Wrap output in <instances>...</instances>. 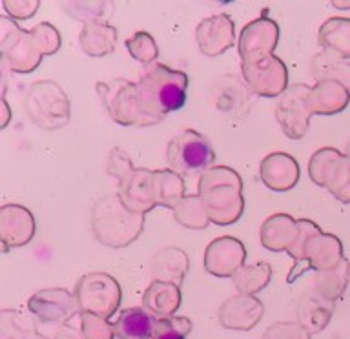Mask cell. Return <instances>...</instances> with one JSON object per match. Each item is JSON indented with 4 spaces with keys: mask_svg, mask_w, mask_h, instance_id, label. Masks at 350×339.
Here are the masks:
<instances>
[{
    "mask_svg": "<svg viewBox=\"0 0 350 339\" xmlns=\"http://www.w3.org/2000/svg\"><path fill=\"white\" fill-rule=\"evenodd\" d=\"M210 221L219 226L237 223L245 212L243 180L234 168L213 166L201 175L199 193Z\"/></svg>",
    "mask_w": 350,
    "mask_h": 339,
    "instance_id": "6da1fadb",
    "label": "cell"
},
{
    "mask_svg": "<svg viewBox=\"0 0 350 339\" xmlns=\"http://www.w3.org/2000/svg\"><path fill=\"white\" fill-rule=\"evenodd\" d=\"M137 84L144 108L153 119L161 122L166 115L185 106L190 81L185 71L155 62L148 66Z\"/></svg>",
    "mask_w": 350,
    "mask_h": 339,
    "instance_id": "7a4b0ae2",
    "label": "cell"
},
{
    "mask_svg": "<svg viewBox=\"0 0 350 339\" xmlns=\"http://www.w3.org/2000/svg\"><path fill=\"white\" fill-rule=\"evenodd\" d=\"M144 230V215L130 212L122 204L119 193L98 199L92 208V232L95 239L109 248H126Z\"/></svg>",
    "mask_w": 350,
    "mask_h": 339,
    "instance_id": "3957f363",
    "label": "cell"
},
{
    "mask_svg": "<svg viewBox=\"0 0 350 339\" xmlns=\"http://www.w3.org/2000/svg\"><path fill=\"white\" fill-rule=\"evenodd\" d=\"M95 87L106 113L117 124L137 126V128L159 124V120L153 119L144 108L137 82L128 79H111L104 82L98 81Z\"/></svg>",
    "mask_w": 350,
    "mask_h": 339,
    "instance_id": "277c9868",
    "label": "cell"
},
{
    "mask_svg": "<svg viewBox=\"0 0 350 339\" xmlns=\"http://www.w3.org/2000/svg\"><path fill=\"white\" fill-rule=\"evenodd\" d=\"M27 117L40 130L53 131L68 124L71 106L64 90L53 81L33 82L24 100Z\"/></svg>",
    "mask_w": 350,
    "mask_h": 339,
    "instance_id": "5b68a950",
    "label": "cell"
},
{
    "mask_svg": "<svg viewBox=\"0 0 350 339\" xmlns=\"http://www.w3.org/2000/svg\"><path fill=\"white\" fill-rule=\"evenodd\" d=\"M166 163H168L170 170L180 177L204 174L213 168L212 164L215 163V152H213L212 142L208 141V137L188 128L168 142Z\"/></svg>",
    "mask_w": 350,
    "mask_h": 339,
    "instance_id": "8992f818",
    "label": "cell"
},
{
    "mask_svg": "<svg viewBox=\"0 0 350 339\" xmlns=\"http://www.w3.org/2000/svg\"><path fill=\"white\" fill-rule=\"evenodd\" d=\"M0 53L2 64L21 75L37 70L44 59L42 49L31 29H22L8 16L0 18Z\"/></svg>",
    "mask_w": 350,
    "mask_h": 339,
    "instance_id": "52a82bcc",
    "label": "cell"
},
{
    "mask_svg": "<svg viewBox=\"0 0 350 339\" xmlns=\"http://www.w3.org/2000/svg\"><path fill=\"white\" fill-rule=\"evenodd\" d=\"M73 295L81 312L109 319L120 306L122 290L113 275L106 272H90L77 281Z\"/></svg>",
    "mask_w": 350,
    "mask_h": 339,
    "instance_id": "ba28073f",
    "label": "cell"
},
{
    "mask_svg": "<svg viewBox=\"0 0 350 339\" xmlns=\"http://www.w3.org/2000/svg\"><path fill=\"white\" fill-rule=\"evenodd\" d=\"M308 175L341 202H350V157L334 148H321L310 157Z\"/></svg>",
    "mask_w": 350,
    "mask_h": 339,
    "instance_id": "9c48e42d",
    "label": "cell"
},
{
    "mask_svg": "<svg viewBox=\"0 0 350 339\" xmlns=\"http://www.w3.org/2000/svg\"><path fill=\"white\" fill-rule=\"evenodd\" d=\"M343 245L341 241L332 234L327 232H316L308 237L306 245L301 250V256L297 261H294V268L290 270L288 283H294L295 279L303 275L308 270H317V272H327L332 270L343 261Z\"/></svg>",
    "mask_w": 350,
    "mask_h": 339,
    "instance_id": "30bf717a",
    "label": "cell"
},
{
    "mask_svg": "<svg viewBox=\"0 0 350 339\" xmlns=\"http://www.w3.org/2000/svg\"><path fill=\"white\" fill-rule=\"evenodd\" d=\"M241 73L248 90L261 97H281L288 90V70L275 55L241 62Z\"/></svg>",
    "mask_w": 350,
    "mask_h": 339,
    "instance_id": "8fae6325",
    "label": "cell"
},
{
    "mask_svg": "<svg viewBox=\"0 0 350 339\" xmlns=\"http://www.w3.org/2000/svg\"><path fill=\"white\" fill-rule=\"evenodd\" d=\"M310 90L312 87L306 84H292L278 100L275 119L284 135L292 141L303 139L310 126V117L314 115L310 106Z\"/></svg>",
    "mask_w": 350,
    "mask_h": 339,
    "instance_id": "7c38bea8",
    "label": "cell"
},
{
    "mask_svg": "<svg viewBox=\"0 0 350 339\" xmlns=\"http://www.w3.org/2000/svg\"><path fill=\"white\" fill-rule=\"evenodd\" d=\"M27 310L44 325L64 327L75 316H81L75 295L66 288L38 290L27 299Z\"/></svg>",
    "mask_w": 350,
    "mask_h": 339,
    "instance_id": "4fadbf2b",
    "label": "cell"
},
{
    "mask_svg": "<svg viewBox=\"0 0 350 339\" xmlns=\"http://www.w3.org/2000/svg\"><path fill=\"white\" fill-rule=\"evenodd\" d=\"M246 248L239 239L223 235L213 239L204 250L202 265L213 277H234L239 268L245 267Z\"/></svg>",
    "mask_w": 350,
    "mask_h": 339,
    "instance_id": "5bb4252c",
    "label": "cell"
},
{
    "mask_svg": "<svg viewBox=\"0 0 350 339\" xmlns=\"http://www.w3.org/2000/svg\"><path fill=\"white\" fill-rule=\"evenodd\" d=\"M279 44V26L278 22L272 21L270 16L265 13L257 21H252L243 27L239 37V49L241 62L246 60L261 59L273 55V49L278 48Z\"/></svg>",
    "mask_w": 350,
    "mask_h": 339,
    "instance_id": "9a60e30c",
    "label": "cell"
},
{
    "mask_svg": "<svg viewBox=\"0 0 350 339\" xmlns=\"http://www.w3.org/2000/svg\"><path fill=\"white\" fill-rule=\"evenodd\" d=\"M197 48L204 57H219L235 42V22L226 13H217L199 22L196 29Z\"/></svg>",
    "mask_w": 350,
    "mask_h": 339,
    "instance_id": "2e32d148",
    "label": "cell"
},
{
    "mask_svg": "<svg viewBox=\"0 0 350 339\" xmlns=\"http://www.w3.org/2000/svg\"><path fill=\"white\" fill-rule=\"evenodd\" d=\"M35 228V217L26 206L10 202L0 208V243L4 246V252L31 243Z\"/></svg>",
    "mask_w": 350,
    "mask_h": 339,
    "instance_id": "e0dca14e",
    "label": "cell"
},
{
    "mask_svg": "<svg viewBox=\"0 0 350 339\" xmlns=\"http://www.w3.org/2000/svg\"><path fill=\"white\" fill-rule=\"evenodd\" d=\"M119 197L130 212L146 215L157 206L153 172L144 168H133L124 179L119 180Z\"/></svg>",
    "mask_w": 350,
    "mask_h": 339,
    "instance_id": "ac0fdd59",
    "label": "cell"
},
{
    "mask_svg": "<svg viewBox=\"0 0 350 339\" xmlns=\"http://www.w3.org/2000/svg\"><path fill=\"white\" fill-rule=\"evenodd\" d=\"M265 314V306L256 295L237 294L228 297L219 306V325L228 330H252L259 325Z\"/></svg>",
    "mask_w": 350,
    "mask_h": 339,
    "instance_id": "d6986e66",
    "label": "cell"
},
{
    "mask_svg": "<svg viewBox=\"0 0 350 339\" xmlns=\"http://www.w3.org/2000/svg\"><path fill=\"white\" fill-rule=\"evenodd\" d=\"M259 175L272 191H288L299 180V164L288 153H270L261 161Z\"/></svg>",
    "mask_w": 350,
    "mask_h": 339,
    "instance_id": "ffe728a7",
    "label": "cell"
},
{
    "mask_svg": "<svg viewBox=\"0 0 350 339\" xmlns=\"http://www.w3.org/2000/svg\"><path fill=\"white\" fill-rule=\"evenodd\" d=\"M299 235V226L288 213H273L261 226V245L270 252H288Z\"/></svg>",
    "mask_w": 350,
    "mask_h": 339,
    "instance_id": "44dd1931",
    "label": "cell"
},
{
    "mask_svg": "<svg viewBox=\"0 0 350 339\" xmlns=\"http://www.w3.org/2000/svg\"><path fill=\"white\" fill-rule=\"evenodd\" d=\"M190 268L188 254L180 248L168 246L159 250L153 256L152 261V279L153 281H164V283H174L177 286L183 284L186 273Z\"/></svg>",
    "mask_w": 350,
    "mask_h": 339,
    "instance_id": "7402d4cb",
    "label": "cell"
},
{
    "mask_svg": "<svg viewBox=\"0 0 350 339\" xmlns=\"http://www.w3.org/2000/svg\"><path fill=\"white\" fill-rule=\"evenodd\" d=\"M159 317L144 306L126 308L113 321L115 336L119 339H153V330Z\"/></svg>",
    "mask_w": 350,
    "mask_h": 339,
    "instance_id": "603a6c76",
    "label": "cell"
},
{
    "mask_svg": "<svg viewBox=\"0 0 350 339\" xmlns=\"http://www.w3.org/2000/svg\"><path fill=\"white\" fill-rule=\"evenodd\" d=\"M117 37H119L117 27L108 22H90L82 27L79 42L88 57L100 59V57H108L109 53H113Z\"/></svg>",
    "mask_w": 350,
    "mask_h": 339,
    "instance_id": "cb8c5ba5",
    "label": "cell"
},
{
    "mask_svg": "<svg viewBox=\"0 0 350 339\" xmlns=\"http://www.w3.org/2000/svg\"><path fill=\"white\" fill-rule=\"evenodd\" d=\"M350 103L349 87L334 81H321L310 90V106L314 115H336Z\"/></svg>",
    "mask_w": 350,
    "mask_h": 339,
    "instance_id": "d4e9b609",
    "label": "cell"
},
{
    "mask_svg": "<svg viewBox=\"0 0 350 339\" xmlns=\"http://www.w3.org/2000/svg\"><path fill=\"white\" fill-rule=\"evenodd\" d=\"M180 301H183L180 286L164 281H152L142 294L144 308L157 317L175 316V312L179 310Z\"/></svg>",
    "mask_w": 350,
    "mask_h": 339,
    "instance_id": "484cf974",
    "label": "cell"
},
{
    "mask_svg": "<svg viewBox=\"0 0 350 339\" xmlns=\"http://www.w3.org/2000/svg\"><path fill=\"white\" fill-rule=\"evenodd\" d=\"M334 314V303H328L314 292L303 295L297 306V323L305 328L308 334L321 332L327 327Z\"/></svg>",
    "mask_w": 350,
    "mask_h": 339,
    "instance_id": "4316f807",
    "label": "cell"
},
{
    "mask_svg": "<svg viewBox=\"0 0 350 339\" xmlns=\"http://www.w3.org/2000/svg\"><path fill=\"white\" fill-rule=\"evenodd\" d=\"M319 44L327 53L343 60L350 59V18L334 16L319 27Z\"/></svg>",
    "mask_w": 350,
    "mask_h": 339,
    "instance_id": "83f0119b",
    "label": "cell"
},
{
    "mask_svg": "<svg viewBox=\"0 0 350 339\" xmlns=\"http://www.w3.org/2000/svg\"><path fill=\"white\" fill-rule=\"evenodd\" d=\"M350 279V262L347 259L339 262L338 267L332 268V270H327V272H317V275H314V284H312V290L314 294L323 297L328 303H336V301L343 295V292L347 290V284H349Z\"/></svg>",
    "mask_w": 350,
    "mask_h": 339,
    "instance_id": "f1b7e54d",
    "label": "cell"
},
{
    "mask_svg": "<svg viewBox=\"0 0 350 339\" xmlns=\"http://www.w3.org/2000/svg\"><path fill=\"white\" fill-rule=\"evenodd\" d=\"M153 186H155V201L157 206L175 208L185 199V180L172 170H153Z\"/></svg>",
    "mask_w": 350,
    "mask_h": 339,
    "instance_id": "f546056e",
    "label": "cell"
},
{
    "mask_svg": "<svg viewBox=\"0 0 350 339\" xmlns=\"http://www.w3.org/2000/svg\"><path fill=\"white\" fill-rule=\"evenodd\" d=\"M312 75L316 77L317 82L321 81H334L343 84L345 87L350 90V64L347 60L339 59L336 55L317 53L310 62Z\"/></svg>",
    "mask_w": 350,
    "mask_h": 339,
    "instance_id": "4dcf8cb0",
    "label": "cell"
},
{
    "mask_svg": "<svg viewBox=\"0 0 350 339\" xmlns=\"http://www.w3.org/2000/svg\"><path fill=\"white\" fill-rule=\"evenodd\" d=\"M235 288L239 290V294L256 295L268 286L272 279V267L265 261H259L256 265H245L237 270L234 277Z\"/></svg>",
    "mask_w": 350,
    "mask_h": 339,
    "instance_id": "1f68e13d",
    "label": "cell"
},
{
    "mask_svg": "<svg viewBox=\"0 0 350 339\" xmlns=\"http://www.w3.org/2000/svg\"><path fill=\"white\" fill-rule=\"evenodd\" d=\"M0 339H49L44 338L33 327L31 317L27 319L18 310H2L0 314Z\"/></svg>",
    "mask_w": 350,
    "mask_h": 339,
    "instance_id": "d6a6232c",
    "label": "cell"
},
{
    "mask_svg": "<svg viewBox=\"0 0 350 339\" xmlns=\"http://www.w3.org/2000/svg\"><path fill=\"white\" fill-rule=\"evenodd\" d=\"M175 221L190 230H204L208 223H212L208 217V212L202 204L199 195H186L179 202V206L174 210Z\"/></svg>",
    "mask_w": 350,
    "mask_h": 339,
    "instance_id": "836d02e7",
    "label": "cell"
},
{
    "mask_svg": "<svg viewBox=\"0 0 350 339\" xmlns=\"http://www.w3.org/2000/svg\"><path fill=\"white\" fill-rule=\"evenodd\" d=\"M62 8L68 11L70 16L90 24V22H106V18L111 15L113 5L109 2H64Z\"/></svg>",
    "mask_w": 350,
    "mask_h": 339,
    "instance_id": "e575fe53",
    "label": "cell"
},
{
    "mask_svg": "<svg viewBox=\"0 0 350 339\" xmlns=\"http://www.w3.org/2000/svg\"><path fill=\"white\" fill-rule=\"evenodd\" d=\"M126 48H128L131 57L137 62H142V64H155V60L159 57L157 42L146 31H137L130 38H126Z\"/></svg>",
    "mask_w": 350,
    "mask_h": 339,
    "instance_id": "d590c367",
    "label": "cell"
},
{
    "mask_svg": "<svg viewBox=\"0 0 350 339\" xmlns=\"http://www.w3.org/2000/svg\"><path fill=\"white\" fill-rule=\"evenodd\" d=\"M191 321L185 316L159 317L153 330V339H188Z\"/></svg>",
    "mask_w": 350,
    "mask_h": 339,
    "instance_id": "8d00e7d4",
    "label": "cell"
},
{
    "mask_svg": "<svg viewBox=\"0 0 350 339\" xmlns=\"http://www.w3.org/2000/svg\"><path fill=\"white\" fill-rule=\"evenodd\" d=\"M81 330L86 339H115L113 323L104 319L100 316L90 314V312H81Z\"/></svg>",
    "mask_w": 350,
    "mask_h": 339,
    "instance_id": "74e56055",
    "label": "cell"
},
{
    "mask_svg": "<svg viewBox=\"0 0 350 339\" xmlns=\"http://www.w3.org/2000/svg\"><path fill=\"white\" fill-rule=\"evenodd\" d=\"M35 38H37L38 46L42 49L44 57H49V55H55L62 46V38H60L59 29L49 24V22H42L31 29Z\"/></svg>",
    "mask_w": 350,
    "mask_h": 339,
    "instance_id": "f35d334b",
    "label": "cell"
},
{
    "mask_svg": "<svg viewBox=\"0 0 350 339\" xmlns=\"http://www.w3.org/2000/svg\"><path fill=\"white\" fill-rule=\"evenodd\" d=\"M261 339H310V334L299 323L281 321L270 325Z\"/></svg>",
    "mask_w": 350,
    "mask_h": 339,
    "instance_id": "ab89813d",
    "label": "cell"
},
{
    "mask_svg": "<svg viewBox=\"0 0 350 339\" xmlns=\"http://www.w3.org/2000/svg\"><path fill=\"white\" fill-rule=\"evenodd\" d=\"M133 168H135V166H133L130 155H128L124 150H120V148H113V150L109 152L106 172H108L111 177H115L117 180H122Z\"/></svg>",
    "mask_w": 350,
    "mask_h": 339,
    "instance_id": "60d3db41",
    "label": "cell"
},
{
    "mask_svg": "<svg viewBox=\"0 0 350 339\" xmlns=\"http://www.w3.org/2000/svg\"><path fill=\"white\" fill-rule=\"evenodd\" d=\"M4 5L5 13L11 16V18H16V21H27V18H31L37 10L40 8V2L38 0H5L2 2Z\"/></svg>",
    "mask_w": 350,
    "mask_h": 339,
    "instance_id": "b9f144b4",
    "label": "cell"
},
{
    "mask_svg": "<svg viewBox=\"0 0 350 339\" xmlns=\"http://www.w3.org/2000/svg\"><path fill=\"white\" fill-rule=\"evenodd\" d=\"M53 339H86V338H84L82 330L71 327L70 323H68V325H64V327H59V330L55 332Z\"/></svg>",
    "mask_w": 350,
    "mask_h": 339,
    "instance_id": "7bdbcfd3",
    "label": "cell"
},
{
    "mask_svg": "<svg viewBox=\"0 0 350 339\" xmlns=\"http://www.w3.org/2000/svg\"><path fill=\"white\" fill-rule=\"evenodd\" d=\"M2 108H4V120H2V128H5L8 126V122H10V106H8V100H5V93H2Z\"/></svg>",
    "mask_w": 350,
    "mask_h": 339,
    "instance_id": "ee69618b",
    "label": "cell"
},
{
    "mask_svg": "<svg viewBox=\"0 0 350 339\" xmlns=\"http://www.w3.org/2000/svg\"><path fill=\"white\" fill-rule=\"evenodd\" d=\"M334 8H347V10H350V2H347V4H343V2H332Z\"/></svg>",
    "mask_w": 350,
    "mask_h": 339,
    "instance_id": "f6af8a7d",
    "label": "cell"
},
{
    "mask_svg": "<svg viewBox=\"0 0 350 339\" xmlns=\"http://www.w3.org/2000/svg\"><path fill=\"white\" fill-rule=\"evenodd\" d=\"M347 157H350V141L349 144H347Z\"/></svg>",
    "mask_w": 350,
    "mask_h": 339,
    "instance_id": "bcb514c9",
    "label": "cell"
}]
</instances>
